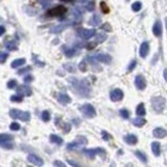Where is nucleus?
Returning a JSON list of instances; mask_svg holds the SVG:
<instances>
[{
  "mask_svg": "<svg viewBox=\"0 0 167 167\" xmlns=\"http://www.w3.org/2000/svg\"><path fill=\"white\" fill-rule=\"evenodd\" d=\"M37 1H38L42 6H44V7L47 5H49V3L51 2V0H37Z\"/></svg>",
  "mask_w": 167,
  "mask_h": 167,
  "instance_id": "44",
  "label": "nucleus"
},
{
  "mask_svg": "<svg viewBox=\"0 0 167 167\" xmlns=\"http://www.w3.org/2000/svg\"><path fill=\"white\" fill-rule=\"evenodd\" d=\"M49 139L50 141H51L52 143H55V144H58V145H62V144H63V139L61 137H59V136H57V135H50Z\"/></svg>",
  "mask_w": 167,
  "mask_h": 167,
  "instance_id": "29",
  "label": "nucleus"
},
{
  "mask_svg": "<svg viewBox=\"0 0 167 167\" xmlns=\"http://www.w3.org/2000/svg\"><path fill=\"white\" fill-rule=\"evenodd\" d=\"M11 100L12 102H21L22 100H23V98H22V95L17 94V95L11 96Z\"/></svg>",
  "mask_w": 167,
  "mask_h": 167,
  "instance_id": "36",
  "label": "nucleus"
},
{
  "mask_svg": "<svg viewBox=\"0 0 167 167\" xmlns=\"http://www.w3.org/2000/svg\"><path fill=\"white\" fill-rule=\"evenodd\" d=\"M68 163H69L70 165H72L73 167H82L80 165H78L77 163H75L74 161H71V160H68Z\"/></svg>",
  "mask_w": 167,
  "mask_h": 167,
  "instance_id": "51",
  "label": "nucleus"
},
{
  "mask_svg": "<svg viewBox=\"0 0 167 167\" xmlns=\"http://www.w3.org/2000/svg\"><path fill=\"white\" fill-rule=\"evenodd\" d=\"M10 129H11L12 131H19L20 124L18 123V122H13V123H11V125H10Z\"/></svg>",
  "mask_w": 167,
  "mask_h": 167,
  "instance_id": "41",
  "label": "nucleus"
},
{
  "mask_svg": "<svg viewBox=\"0 0 167 167\" xmlns=\"http://www.w3.org/2000/svg\"><path fill=\"white\" fill-rule=\"evenodd\" d=\"M102 28L104 30H107V31H112V27H111V25H110L109 23H106V24H104L102 26Z\"/></svg>",
  "mask_w": 167,
  "mask_h": 167,
  "instance_id": "46",
  "label": "nucleus"
},
{
  "mask_svg": "<svg viewBox=\"0 0 167 167\" xmlns=\"http://www.w3.org/2000/svg\"><path fill=\"white\" fill-rule=\"evenodd\" d=\"M27 160L30 162V163H33V165H36V166L41 167L44 165L43 160H42L39 156H36V155H33V153H31V155H29V156L27 157Z\"/></svg>",
  "mask_w": 167,
  "mask_h": 167,
  "instance_id": "16",
  "label": "nucleus"
},
{
  "mask_svg": "<svg viewBox=\"0 0 167 167\" xmlns=\"http://www.w3.org/2000/svg\"><path fill=\"white\" fill-rule=\"evenodd\" d=\"M4 47L10 51H15L18 49V43L15 40H8L4 43Z\"/></svg>",
  "mask_w": 167,
  "mask_h": 167,
  "instance_id": "19",
  "label": "nucleus"
},
{
  "mask_svg": "<svg viewBox=\"0 0 167 167\" xmlns=\"http://www.w3.org/2000/svg\"><path fill=\"white\" fill-rule=\"evenodd\" d=\"M125 167H133V165H132V164H129V165H126Z\"/></svg>",
  "mask_w": 167,
  "mask_h": 167,
  "instance_id": "55",
  "label": "nucleus"
},
{
  "mask_svg": "<svg viewBox=\"0 0 167 167\" xmlns=\"http://www.w3.org/2000/svg\"><path fill=\"white\" fill-rule=\"evenodd\" d=\"M135 67H136V61L134 60V61H132L131 63H130L129 67H127V70H129V71H132V70H133Z\"/></svg>",
  "mask_w": 167,
  "mask_h": 167,
  "instance_id": "47",
  "label": "nucleus"
},
{
  "mask_svg": "<svg viewBox=\"0 0 167 167\" xmlns=\"http://www.w3.org/2000/svg\"><path fill=\"white\" fill-rule=\"evenodd\" d=\"M165 98L162 97V96H155L151 98V106H153V109L158 113H161L165 108Z\"/></svg>",
  "mask_w": 167,
  "mask_h": 167,
  "instance_id": "4",
  "label": "nucleus"
},
{
  "mask_svg": "<svg viewBox=\"0 0 167 167\" xmlns=\"http://www.w3.org/2000/svg\"><path fill=\"white\" fill-rule=\"evenodd\" d=\"M119 113H120V115L122 118H124V119H127V118L130 117V112L127 111L126 109H122L119 111Z\"/></svg>",
  "mask_w": 167,
  "mask_h": 167,
  "instance_id": "37",
  "label": "nucleus"
},
{
  "mask_svg": "<svg viewBox=\"0 0 167 167\" xmlns=\"http://www.w3.org/2000/svg\"><path fill=\"white\" fill-rule=\"evenodd\" d=\"M77 35L78 37H80L82 39H85V40H88V39H91L92 37H94L96 35V30L95 29H88V28H82L77 31Z\"/></svg>",
  "mask_w": 167,
  "mask_h": 167,
  "instance_id": "8",
  "label": "nucleus"
},
{
  "mask_svg": "<svg viewBox=\"0 0 167 167\" xmlns=\"http://www.w3.org/2000/svg\"><path fill=\"white\" fill-rule=\"evenodd\" d=\"M25 64V59H16V60H14L13 62H12L11 66L12 68H18V67H20V66H23Z\"/></svg>",
  "mask_w": 167,
  "mask_h": 167,
  "instance_id": "28",
  "label": "nucleus"
},
{
  "mask_svg": "<svg viewBox=\"0 0 167 167\" xmlns=\"http://www.w3.org/2000/svg\"><path fill=\"white\" fill-rule=\"evenodd\" d=\"M135 85H136L137 89H139V90H144V89H145L146 80H145V78L143 77V75L139 74V75L136 76V78H135Z\"/></svg>",
  "mask_w": 167,
  "mask_h": 167,
  "instance_id": "13",
  "label": "nucleus"
},
{
  "mask_svg": "<svg viewBox=\"0 0 167 167\" xmlns=\"http://www.w3.org/2000/svg\"><path fill=\"white\" fill-rule=\"evenodd\" d=\"M71 24L72 23H70V22H62L61 24H58V25H55V26H53V27L50 29V33H62L63 30H65L66 28H68Z\"/></svg>",
  "mask_w": 167,
  "mask_h": 167,
  "instance_id": "11",
  "label": "nucleus"
},
{
  "mask_svg": "<svg viewBox=\"0 0 167 167\" xmlns=\"http://www.w3.org/2000/svg\"><path fill=\"white\" fill-rule=\"evenodd\" d=\"M78 68H80V71L85 72L86 70H87V64H86V61H82L80 63V65H78Z\"/></svg>",
  "mask_w": 167,
  "mask_h": 167,
  "instance_id": "42",
  "label": "nucleus"
},
{
  "mask_svg": "<svg viewBox=\"0 0 167 167\" xmlns=\"http://www.w3.org/2000/svg\"><path fill=\"white\" fill-rule=\"evenodd\" d=\"M107 35L106 33H97L96 35V39H95V43H102V42H104L106 40H107Z\"/></svg>",
  "mask_w": 167,
  "mask_h": 167,
  "instance_id": "31",
  "label": "nucleus"
},
{
  "mask_svg": "<svg viewBox=\"0 0 167 167\" xmlns=\"http://www.w3.org/2000/svg\"><path fill=\"white\" fill-rule=\"evenodd\" d=\"M141 8H142V3L140 2V1H136V2L132 4V10L134 12H139Z\"/></svg>",
  "mask_w": 167,
  "mask_h": 167,
  "instance_id": "33",
  "label": "nucleus"
},
{
  "mask_svg": "<svg viewBox=\"0 0 167 167\" xmlns=\"http://www.w3.org/2000/svg\"><path fill=\"white\" fill-rule=\"evenodd\" d=\"M135 155H136V157H137L140 161H142L143 163H146V162H147V158H146L145 153H142L141 151H135Z\"/></svg>",
  "mask_w": 167,
  "mask_h": 167,
  "instance_id": "30",
  "label": "nucleus"
},
{
  "mask_svg": "<svg viewBox=\"0 0 167 167\" xmlns=\"http://www.w3.org/2000/svg\"><path fill=\"white\" fill-rule=\"evenodd\" d=\"M86 0H78V2H85Z\"/></svg>",
  "mask_w": 167,
  "mask_h": 167,
  "instance_id": "56",
  "label": "nucleus"
},
{
  "mask_svg": "<svg viewBox=\"0 0 167 167\" xmlns=\"http://www.w3.org/2000/svg\"><path fill=\"white\" fill-rule=\"evenodd\" d=\"M62 1H70V0H62Z\"/></svg>",
  "mask_w": 167,
  "mask_h": 167,
  "instance_id": "57",
  "label": "nucleus"
},
{
  "mask_svg": "<svg viewBox=\"0 0 167 167\" xmlns=\"http://www.w3.org/2000/svg\"><path fill=\"white\" fill-rule=\"evenodd\" d=\"M41 119L44 122H48L50 120V114L48 111H43L41 114Z\"/></svg>",
  "mask_w": 167,
  "mask_h": 167,
  "instance_id": "32",
  "label": "nucleus"
},
{
  "mask_svg": "<svg viewBox=\"0 0 167 167\" xmlns=\"http://www.w3.org/2000/svg\"><path fill=\"white\" fill-rule=\"evenodd\" d=\"M153 137L162 139V138H164L167 135V131L164 129H162V127H157V129H155L153 131Z\"/></svg>",
  "mask_w": 167,
  "mask_h": 167,
  "instance_id": "20",
  "label": "nucleus"
},
{
  "mask_svg": "<svg viewBox=\"0 0 167 167\" xmlns=\"http://www.w3.org/2000/svg\"><path fill=\"white\" fill-rule=\"evenodd\" d=\"M163 76H164V80L167 82V69H165L164 71H163Z\"/></svg>",
  "mask_w": 167,
  "mask_h": 167,
  "instance_id": "54",
  "label": "nucleus"
},
{
  "mask_svg": "<svg viewBox=\"0 0 167 167\" xmlns=\"http://www.w3.org/2000/svg\"><path fill=\"white\" fill-rule=\"evenodd\" d=\"M72 15H73V18L75 21H80L82 20V12L80 7H75L72 12Z\"/></svg>",
  "mask_w": 167,
  "mask_h": 167,
  "instance_id": "25",
  "label": "nucleus"
},
{
  "mask_svg": "<svg viewBox=\"0 0 167 167\" xmlns=\"http://www.w3.org/2000/svg\"><path fill=\"white\" fill-rule=\"evenodd\" d=\"M148 51H149V44L147 42H143L141 45H140V49H139V55L141 58H145L147 55Z\"/></svg>",
  "mask_w": 167,
  "mask_h": 167,
  "instance_id": "18",
  "label": "nucleus"
},
{
  "mask_svg": "<svg viewBox=\"0 0 167 167\" xmlns=\"http://www.w3.org/2000/svg\"><path fill=\"white\" fill-rule=\"evenodd\" d=\"M80 111L82 113V115L87 118H93L96 116V111L94 107L90 104H82L80 108Z\"/></svg>",
  "mask_w": 167,
  "mask_h": 167,
  "instance_id": "6",
  "label": "nucleus"
},
{
  "mask_svg": "<svg viewBox=\"0 0 167 167\" xmlns=\"http://www.w3.org/2000/svg\"><path fill=\"white\" fill-rule=\"evenodd\" d=\"M110 98L112 102H120L123 98V92L120 89H114L110 93Z\"/></svg>",
  "mask_w": 167,
  "mask_h": 167,
  "instance_id": "12",
  "label": "nucleus"
},
{
  "mask_svg": "<svg viewBox=\"0 0 167 167\" xmlns=\"http://www.w3.org/2000/svg\"><path fill=\"white\" fill-rule=\"evenodd\" d=\"M67 13V7L64 5H57L55 7L50 8L49 11L47 12V16L49 17H61Z\"/></svg>",
  "mask_w": 167,
  "mask_h": 167,
  "instance_id": "7",
  "label": "nucleus"
},
{
  "mask_svg": "<svg viewBox=\"0 0 167 167\" xmlns=\"http://www.w3.org/2000/svg\"><path fill=\"white\" fill-rule=\"evenodd\" d=\"M151 151H153V153L156 157H159L161 155V148H160V143L155 141V142L151 143Z\"/></svg>",
  "mask_w": 167,
  "mask_h": 167,
  "instance_id": "24",
  "label": "nucleus"
},
{
  "mask_svg": "<svg viewBox=\"0 0 167 167\" xmlns=\"http://www.w3.org/2000/svg\"><path fill=\"white\" fill-rule=\"evenodd\" d=\"M153 33L156 37H160L162 35V24L159 20L155 22L153 27Z\"/></svg>",
  "mask_w": 167,
  "mask_h": 167,
  "instance_id": "21",
  "label": "nucleus"
},
{
  "mask_svg": "<svg viewBox=\"0 0 167 167\" xmlns=\"http://www.w3.org/2000/svg\"><path fill=\"white\" fill-rule=\"evenodd\" d=\"M106 151L102 147H97V148H90V149H84V153L86 156H88L90 159H94V157L96 155H104Z\"/></svg>",
  "mask_w": 167,
  "mask_h": 167,
  "instance_id": "9",
  "label": "nucleus"
},
{
  "mask_svg": "<svg viewBox=\"0 0 167 167\" xmlns=\"http://www.w3.org/2000/svg\"><path fill=\"white\" fill-rule=\"evenodd\" d=\"M97 62H100V63H104V64H110L112 62V58L111 55H109L108 53H98L94 57Z\"/></svg>",
  "mask_w": 167,
  "mask_h": 167,
  "instance_id": "14",
  "label": "nucleus"
},
{
  "mask_svg": "<svg viewBox=\"0 0 167 167\" xmlns=\"http://www.w3.org/2000/svg\"><path fill=\"white\" fill-rule=\"evenodd\" d=\"M62 50H63L64 55H65L67 58H73V57L78 55V52H80L75 47H68L66 46V45L62 46Z\"/></svg>",
  "mask_w": 167,
  "mask_h": 167,
  "instance_id": "10",
  "label": "nucleus"
},
{
  "mask_svg": "<svg viewBox=\"0 0 167 167\" xmlns=\"http://www.w3.org/2000/svg\"><path fill=\"white\" fill-rule=\"evenodd\" d=\"M58 102H60L61 104H64V106H66V104H70L71 102V98L69 97L67 94H65V93H59L58 95Z\"/></svg>",
  "mask_w": 167,
  "mask_h": 167,
  "instance_id": "17",
  "label": "nucleus"
},
{
  "mask_svg": "<svg viewBox=\"0 0 167 167\" xmlns=\"http://www.w3.org/2000/svg\"><path fill=\"white\" fill-rule=\"evenodd\" d=\"M145 123H146V120L144 118L140 117V116H138L137 118H135L134 120H133V124H134L135 126H138V127H141V126H143Z\"/></svg>",
  "mask_w": 167,
  "mask_h": 167,
  "instance_id": "27",
  "label": "nucleus"
},
{
  "mask_svg": "<svg viewBox=\"0 0 167 167\" xmlns=\"http://www.w3.org/2000/svg\"><path fill=\"white\" fill-rule=\"evenodd\" d=\"M4 33H5V27L2 26V25H0V37L2 36V35H4Z\"/></svg>",
  "mask_w": 167,
  "mask_h": 167,
  "instance_id": "52",
  "label": "nucleus"
},
{
  "mask_svg": "<svg viewBox=\"0 0 167 167\" xmlns=\"http://www.w3.org/2000/svg\"><path fill=\"white\" fill-rule=\"evenodd\" d=\"M136 114L140 117H143V116H145L146 114V111H145V107H144V104H138L137 109H136Z\"/></svg>",
  "mask_w": 167,
  "mask_h": 167,
  "instance_id": "26",
  "label": "nucleus"
},
{
  "mask_svg": "<svg viewBox=\"0 0 167 167\" xmlns=\"http://www.w3.org/2000/svg\"><path fill=\"white\" fill-rule=\"evenodd\" d=\"M124 141H125L127 144L130 145H135V144H137L138 142V138L135 136V135H126L125 137H124Z\"/></svg>",
  "mask_w": 167,
  "mask_h": 167,
  "instance_id": "22",
  "label": "nucleus"
},
{
  "mask_svg": "<svg viewBox=\"0 0 167 167\" xmlns=\"http://www.w3.org/2000/svg\"><path fill=\"white\" fill-rule=\"evenodd\" d=\"M166 25H167V18H166Z\"/></svg>",
  "mask_w": 167,
  "mask_h": 167,
  "instance_id": "58",
  "label": "nucleus"
},
{
  "mask_svg": "<svg viewBox=\"0 0 167 167\" xmlns=\"http://www.w3.org/2000/svg\"><path fill=\"white\" fill-rule=\"evenodd\" d=\"M95 45H96V43H90V44H88V45H87V48H88V49H93Z\"/></svg>",
  "mask_w": 167,
  "mask_h": 167,
  "instance_id": "53",
  "label": "nucleus"
},
{
  "mask_svg": "<svg viewBox=\"0 0 167 167\" xmlns=\"http://www.w3.org/2000/svg\"><path fill=\"white\" fill-rule=\"evenodd\" d=\"M14 137L10 134H0V146L5 149H13L14 143H13Z\"/></svg>",
  "mask_w": 167,
  "mask_h": 167,
  "instance_id": "2",
  "label": "nucleus"
},
{
  "mask_svg": "<svg viewBox=\"0 0 167 167\" xmlns=\"http://www.w3.org/2000/svg\"><path fill=\"white\" fill-rule=\"evenodd\" d=\"M102 139L104 140H106V141H108L109 139H111V136L109 135V133H107V132H104V131H102Z\"/></svg>",
  "mask_w": 167,
  "mask_h": 167,
  "instance_id": "45",
  "label": "nucleus"
},
{
  "mask_svg": "<svg viewBox=\"0 0 167 167\" xmlns=\"http://www.w3.org/2000/svg\"><path fill=\"white\" fill-rule=\"evenodd\" d=\"M70 129H71V125L68 123H66L65 125H64V131H65V133H68L69 131H70Z\"/></svg>",
  "mask_w": 167,
  "mask_h": 167,
  "instance_id": "50",
  "label": "nucleus"
},
{
  "mask_svg": "<svg viewBox=\"0 0 167 167\" xmlns=\"http://www.w3.org/2000/svg\"><path fill=\"white\" fill-rule=\"evenodd\" d=\"M8 89H15L17 87V80H8L7 84H6Z\"/></svg>",
  "mask_w": 167,
  "mask_h": 167,
  "instance_id": "38",
  "label": "nucleus"
},
{
  "mask_svg": "<svg viewBox=\"0 0 167 167\" xmlns=\"http://www.w3.org/2000/svg\"><path fill=\"white\" fill-rule=\"evenodd\" d=\"M64 68L67 70V71H69V72H75V66L73 65V64H71V63H67V64H65L64 65Z\"/></svg>",
  "mask_w": 167,
  "mask_h": 167,
  "instance_id": "34",
  "label": "nucleus"
},
{
  "mask_svg": "<svg viewBox=\"0 0 167 167\" xmlns=\"http://www.w3.org/2000/svg\"><path fill=\"white\" fill-rule=\"evenodd\" d=\"M17 92H18V94H20V95H24V96H30L31 94H33V91H31V88L28 87L27 85H21L18 87V89H17Z\"/></svg>",
  "mask_w": 167,
  "mask_h": 167,
  "instance_id": "15",
  "label": "nucleus"
},
{
  "mask_svg": "<svg viewBox=\"0 0 167 167\" xmlns=\"http://www.w3.org/2000/svg\"><path fill=\"white\" fill-rule=\"evenodd\" d=\"M69 82L72 89L77 95L82 97H89L91 94V86L87 80H77L75 77H70Z\"/></svg>",
  "mask_w": 167,
  "mask_h": 167,
  "instance_id": "1",
  "label": "nucleus"
},
{
  "mask_svg": "<svg viewBox=\"0 0 167 167\" xmlns=\"http://www.w3.org/2000/svg\"><path fill=\"white\" fill-rule=\"evenodd\" d=\"M100 8H102V13H109V7L107 6V4H106V2H104V1H102L100 2Z\"/></svg>",
  "mask_w": 167,
  "mask_h": 167,
  "instance_id": "43",
  "label": "nucleus"
},
{
  "mask_svg": "<svg viewBox=\"0 0 167 167\" xmlns=\"http://www.w3.org/2000/svg\"><path fill=\"white\" fill-rule=\"evenodd\" d=\"M94 8H95V2L94 1H89L87 3V5H86V10L88 12H93Z\"/></svg>",
  "mask_w": 167,
  "mask_h": 167,
  "instance_id": "35",
  "label": "nucleus"
},
{
  "mask_svg": "<svg viewBox=\"0 0 167 167\" xmlns=\"http://www.w3.org/2000/svg\"><path fill=\"white\" fill-rule=\"evenodd\" d=\"M10 116L13 119H20L22 121H29L30 120V113L20 111V110L13 109L10 111Z\"/></svg>",
  "mask_w": 167,
  "mask_h": 167,
  "instance_id": "3",
  "label": "nucleus"
},
{
  "mask_svg": "<svg viewBox=\"0 0 167 167\" xmlns=\"http://www.w3.org/2000/svg\"><path fill=\"white\" fill-rule=\"evenodd\" d=\"M7 58H8L7 52H1V53H0V63H4Z\"/></svg>",
  "mask_w": 167,
  "mask_h": 167,
  "instance_id": "39",
  "label": "nucleus"
},
{
  "mask_svg": "<svg viewBox=\"0 0 167 167\" xmlns=\"http://www.w3.org/2000/svg\"><path fill=\"white\" fill-rule=\"evenodd\" d=\"M31 70V67L30 66H27V67H24V68H22V69H19L18 70V72H17V74H23V73H25V72H28V71H30Z\"/></svg>",
  "mask_w": 167,
  "mask_h": 167,
  "instance_id": "40",
  "label": "nucleus"
},
{
  "mask_svg": "<svg viewBox=\"0 0 167 167\" xmlns=\"http://www.w3.org/2000/svg\"><path fill=\"white\" fill-rule=\"evenodd\" d=\"M100 22H102L100 16L97 14H94L93 16H92V18L90 19V21H89V24L92 25V26H98V25L100 24Z\"/></svg>",
  "mask_w": 167,
  "mask_h": 167,
  "instance_id": "23",
  "label": "nucleus"
},
{
  "mask_svg": "<svg viewBox=\"0 0 167 167\" xmlns=\"http://www.w3.org/2000/svg\"><path fill=\"white\" fill-rule=\"evenodd\" d=\"M33 80V75H30V74H28L27 76L24 77V82H31Z\"/></svg>",
  "mask_w": 167,
  "mask_h": 167,
  "instance_id": "49",
  "label": "nucleus"
},
{
  "mask_svg": "<svg viewBox=\"0 0 167 167\" xmlns=\"http://www.w3.org/2000/svg\"><path fill=\"white\" fill-rule=\"evenodd\" d=\"M53 164H55V167H66V165L64 164L63 162H62V161H58V160H57V161H55V163H53Z\"/></svg>",
  "mask_w": 167,
  "mask_h": 167,
  "instance_id": "48",
  "label": "nucleus"
},
{
  "mask_svg": "<svg viewBox=\"0 0 167 167\" xmlns=\"http://www.w3.org/2000/svg\"><path fill=\"white\" fill-rule=\"evenodd\" d=\"M86 144H87V139L84 136H78L75 141L69 143L68 145H67V149L68 151H76V149L82 147Z\"/></svg>",
  "mask_w": 167,
  "mask_h": 167,
  "instance_id": "5",
  "label": "nucleus"
}]
</instances>
